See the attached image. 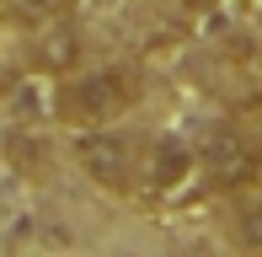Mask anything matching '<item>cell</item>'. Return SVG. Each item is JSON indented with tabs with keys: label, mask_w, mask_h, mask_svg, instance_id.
<instances>
[{
	"label": "cell",
	"mask_w": 262,
	"mask_h": 257,
	"mask_svg": "<svg viewBox=\"0 0 262 257\" xmlns=\"http://www.w3.org/2000/svg\"><path fill=\"white\" fill-rule=\"evenodd\" d=\"M134 193L145 198L156 215H187L214 193L198 145H177V139H156V145L139 150V182Z\"/></svg>",
	"instance_id": "1"
},
{
	"label": "cell",
	"mask_w": 262,
	"mask_h": 257,
	"mask_svg": "<svg viewBox=\"0 0 262 257\" xmlns=\"http://www.w3.org/2000/svg\"><path fill=\"white\" fill-rule=\"evenodd\" d=\"M134 102H139V80L128 70L107 65V70H91V75H75L70 86H59V118L75 128H97V123H118Z\"/></svg>",
	"instance_id": "2"
},
{
	"label": "cell",
	"mask_w": 262,
	"mask_h": 257,
	"mask_svg": "<svg viewBox=\"0 0 262 257\" xmlns=\"http://www.w3.org/2000/svg\"><path fill=\"white\" fill-rule=\"evenodd\" d=\"M198 161H204L214 193H241L262 177V150L246 128H230V123H214L204 139H198Z\"/></svg>",
	"instance_id": "3"
},
{
	"label": "cell",
	"mask_w": 262,
	"mask_h": 257,
	"mask_svg": "<svg viewBox=\"0 0 262 257\" xmlns=\"http://www.w3.org/2000/svg\"><path fill=\"white\" fill-rule=\"evenodd\" d=\"M75 161L107 193H134V182H139V150L128 145L118 128H107V123L86 128V134L75 139Z\"/></svg>",
	"instance_id": "4"
},
{
	"label": "cell",
	"mask_w": 262,
	"mask_h": 257,
	"mask_svg": "<svg viewBox=\"0 0 262 257\" xmlns=\"http://www.w3.org/2000/svg\"><path fill=\"white\" fill-rule=\"evenodd\" d=\"M70 6H75V0H11V11H16L21 22H32V27H49V22H59Z\"/></svg>",
	"instance_id": "5"
},
{
	"label": "cell",
	"mask_w": 262,
	"mask_h": 257,
	"mask_svg": "<svg viewBox=\"0 0 262 257\" xmlns=\"http://www.w3.org/2000/svg\"><path fill=\"white\" fill-rule=\"evenodd\" d=\"M235 241H241V247H252V252H262V209H257V204L235 215Z\"/></svg>",
	"instance_id": "6"
},
{
	"label": "cell",
	"mask_w": 262,
	"mask_h": 257,
	"mask_svg": "<svg viewBox=\"0 0 262 257\" xmlns=\"http://www.w3.org/2000/svg\"><path fill=\"white\" fill-rule=\"evenodd\" d=\"M177 6H182V11H214L220 0H177Z\"/></svg>",
	"instance_id": "7"
},
{
	"label": "cell",
	"mask_w": 262,
	"mask_h": 257,
	"mask_svg": "<svg viewBox=\"0 0 262 257\" xmlns=\"http://www.w3.org/2000/svg\"><path fill=\"white\" fill-rule=\"evenodd\" d=\"M241 6H246V11H252V16H262V0H241Z\"/></svg>",
	"instance_id": "8"
}]
</instances>
